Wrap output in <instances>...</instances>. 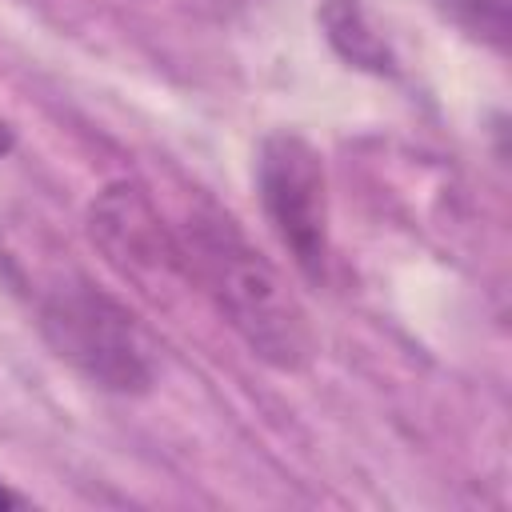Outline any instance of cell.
Returning <instances> with one entry per match:
<instances>
[{
  "label": "cell",
  "instance_id": "1",
  "mask_svg": "<svg viewBox=\"0 0 512 512\" xmlns=\"http://www.w3.org/2000/svg\"><path fill=\"white\" fill-rule=\"evenodd\" d=\"M184 272L256 360L300 372L316 356V332L280 268L216 204H200L180 232Z\"/></svg>",
  "mask_w": 512,
  "mask_h": 512
},
{
  "label": "cell",
  "instance_id": "3",
  "mask_svg": "<svg viewBox=\"0 0 512 512\" xmlns=\"http://www.w3.org/2000/svg\"><path fill=\"white\" fill-rule=\"evenodd\" d=\"M256 196L280 248L308 280L328 276L332 228H328V172L316 144L292 128L268 132L256 152Z\"/></svg>",
  "mask_w": 512,
  "mask_h": 512
},
{
  "label": "cell",
  "instance_id": "6",
  "mask_svg": "<svg viewBox=\"0 0 512 512\" xmlns=\"http://www.w3.org/2000/svg\"><path fill=\"white\" fill-rule=\"evenodd\" d=\"M460 32L492 48H508V0H432Z\"/></svg>",
  "mask_w": 512,
  "mask_h": 512
},
{
  "label": "cell",
  "instance_id": "7",
  "mask_svg": "<svg viewBox=\"0 0 512 512\" xmlns=\"http://www.w3.org/2000/svg\"><path fill=\"white\" fill-rule=\"evenodd\" d=\"M28 504V496H20V492H12L4 480H0V508H24Z\"/></svg>",
  "mask_w": 512,
  "mask_h": 512
},
{
  "label": "cell",
  "instance_id": "4",
  "mask_svg": "<svg viewBox=\"0 0 512 512\" xmlns=\"http://www.w3.org/2000/svg\"><path fill=\"white\" fill-rule=\"evenodd\" d=\"M88 232L104 260L140 284L164 272H184L180 236L164 228L156 204L136 184H108L88 208Z\"/></svg>",
  "mask_w": 512,
  "mask_h": 512
},
{
  "label": "cell",
  "instance_id": "2",
  "mask_svg": "<svg viewBox=\"0 0 512 512\" xmlns=\"http://www.w3.org/2000/svg\"><path fill=\"white\" fill-rule=\"evenodd\" d=\"M36 316L48 348L88 384L116 396H140L156 384V356L148 332L104 288L80 276L64 280L40 296Z\"/></svg>",
  "mask_w": 512,
  "mask_h": 512
},
{
  "label": "cell",
  "instance_id": "5",
  "mask_svg": "<svg viewBox=\"0 0 512 512\" xmlns=\"http://www.w3.org/2000/svg\"><path fill=\"white\" fill-rule=\"evenodd\" d=\"M320 24L328 32V44L352 64V68H364V72H392L396 56L384 40V32L372 24L368 8L360 0H320Z\"/></svg>",
  "mask_w": 512,
  "mask_h": 512
},
{
  "label": "cell",
  "instance_id": "8",
  "mask_svg": "<svg viewBox=\"0 0 512 512\" xmlns=\"http://www.w3.org/2000/svg\"><path fill=\"white\" fill-rule=\"evenodd\" d=\"M12 144H16V132H12V124H8V120H0V160L12 152Z\"/></svg>",
  "mask_w": 512,
  "mask_h": 512
}]
</instances>
